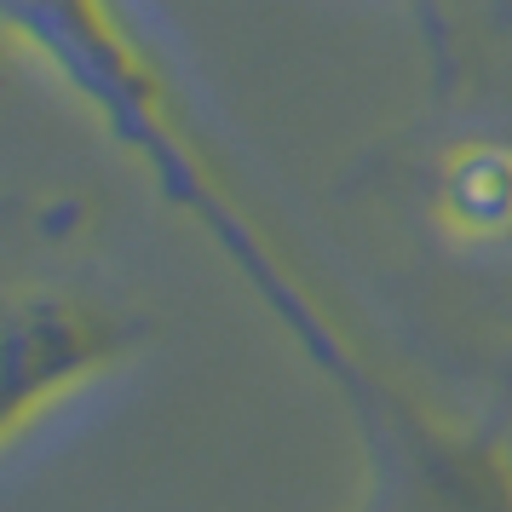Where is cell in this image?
<instances>
[{
    "mask_svg": "<svg viewBox=\"0 0 512 512\" xmlns=\"http://www.w3.org/2000/svg\"><path fill=\"white\" fill-rule=\"evenodd\" d=\"M6 18H12L18 35H29V41L104 110V121L139 150V162L162 179L167 196H173L179 208H190L219 242H225V254L248 271V282L265 294V305L294 328V340L317 357V369L334 374L346 397L369 392L374 374L357 369V357L346 351V340L305 305V294L282 277L277 259L259 254V242L248 236V225L219 202V190H213V179L202 173L196 150L179 139V127L167 116V93H162V81H156V70H150L144 52L127 41V29L104 12V0H6Z\"/></svg>",
    "mask_w": 512,
    "mask_h": 512,
    "instance_id": "6da1fadb",
    "label": "cell"
},
{
    "mask_svg": "<svg viewBox=\"0 0 512 512\" xmlns=\"http://www.w3.org/2000/svg\"><path fill=\"white\" fill-rule=\"evenodd\" d=\"M374 455L357 512H512V461L495 432L449 426L374 380L357 397Z\"/></svg>",
    "mask_w": 512,
    "mask_h": 512,
    "instance_id": "7a4b0ae2",
    "label": "cell"
},
{
    "mask_svg": "<svg viewBox=\"0 0 512 512\" xmlns=\"http://www.w3.org/2000/svg\"><path fill=\"white\" fill-rule=\"evenodd\" d=\"M127 328L70 294H18L6 311V443L18 449L29 420L47 415L81 380L110 369Z\"/></svg>",
    "mask_w": 512,
    "mask_h": 512,
    "instance_id": "3957f363",
    "label": "cell"
}]
</instances>
